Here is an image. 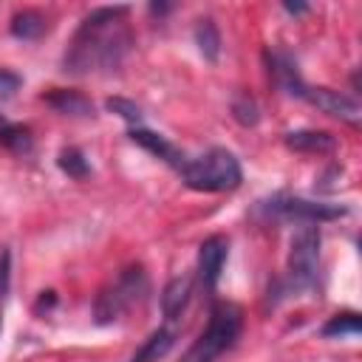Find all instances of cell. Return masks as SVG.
I'll list each match as a JSON object with an SVG mask.
<instances>
[{
  "instance_id": "22",
  "label": "cell",
  "mask_w": 362,
  "mask_h": 362,
  "mask_svg": "<svg viewBox=\"0 0 362 362\" xmlns=\"http://www.w3.org/2000/svg\"><path fill=\"white\" fill-rule=\"evenodd\" d=\"M20 76L14 74V71H6V68H0V99H8L17 88H20Z\"/></svg>"
},
{
  "instance_id": "15",
  "label": "cell",
  "mask_w": 362,
  "mask_h": 362,
  "mask_svg": "<svg viewBox=\"0 0 362 362\" xmlns=\"http://www.w3.org/2000/svg\"><path fill=\"white\" fill-rule=\"evenodd\" d=\"M45 28H48L45 14L37 11V8H23L11 17V34L17 40H37V37L45 34Z\"/></svg>"
},
{
  "instance_id": "20",
  "label": "cell",
  "mask_w": 362,
  "mask_h": 362,
  "mask_svg": "<svg viewBox=\"0 0 362 362\" xmlns=\"http://www.w3.org/2000/svg\"><path fill=\"white\" fill-rule=\"evenodd\" d=\"M232 116L243 124V127H249V124H257V119H260V113H257V105H255V99L249 96V93H240V96H235V102H232Z\"/></svg>"
},
{
  "instance_id": "24",
  "label": "cell",
  "mask_w": 362,
  "mask_h": 362,
  "mask_svg": "<svg viewBox=\"0 0 362 362\" xmlns=\"http://www.w3.org/2000/svg\"><path fill=\"white\" fill-rule=\"evenodd\" d=\"M283 8H286L288 14H305V11H308V6H303V3H283Z\"/></svg>"
},
{
  "instance_id": "9",
  "label": "cell",
  "mask_w": 362,
  "mask_h": 362,
  "mask_svg": "<svg viewBox=\"0 0 362 362\" xmlns=\"http://www.w3.org/2000/svg\"><path fill=\"white\" fill-rule=\"evenodd\" d=\"M130 139H133L139 147H144L147 153H153L156 158H161L164 164L175 167V170H181V167L187 164V156H184L170 139H164L161 133H153V130H147V127H133V130H130Z\"/></svg>"
},
{
  "instance_id": "16",
  "label": "cell",
  "mask_w": 362,
  "mask_h": 362,
  "mask_svg": "<svg viewBox=\"0 0 362 362\" xmlns=\"http://www.w3.org/2000/svg\"><path fill=\"white\" fill-rule=\"evenodd\" d=\"M195 45L204 54V59L218 62V57H221V31H218V25L209 17L198 20V25H195Z\"/></svg>"
},
{
  "instance_id": "12",
  "label": "cell",
  "mask_w": 362,
  "mask_h": 362,
  "mask_svg": "<svg viewBox=\"0 0 362 362\" xmlns=\"http://www.w3.org/2000/svg\"><path fill=\"white\" fill-rule=\"evenodd\" d=\"M189 297H192V280L189 277H173L164 286V291H161V311H164V317L167 320L181 317V311L187 308Z\"/></svg>"
},
{
  "instance_id": "19",
  "label": "cell",
  "mask_w": 362,
  "mask_h": 362,
  "mask_svg": "<svg viewBox=\"0 0 362 362\" xmlns=\"http://www.w3.org/2000/svg\"><path fill=\"white\" fill-rule=\"evenodd\" d=\"M359 328H362L359 314L342 311V314H334V317L322 325V337H356Z\"/></svg>"
},
{
  "instance_id": "10",
  "label": "cell",
  "mask_w": 362,
  "mask_h": 362,
  "mask_svg": "<svg viewBox=\"0 0 362 362\" xmlns=\"http://www.w3.org/2000/svg\"><path fill=\"white\" fill-rule=\"evenodd\" d=\"M266 59H269V74H272L274 85H277L280 90H286L288 96H300V90H303L305 82L300 79L294 59H291L288 54H280V51H269Z\"/></svg>"
},
{
  "instance_id": "18",
  "label": "cell",
  "mask_w": 362,
  "mask_h": 362,
  "mask_svg": "<svg viewBox=\"0 0 362 362\" xmlns=\"http://www.w3.org/2000/svg\"><path fill=\"white\" fill-rule=\"evenodd\" d=\"M57 164L68 178H76V181L88 178V173H90V164H88V158L79 147H62L59 156H57Z\"/></svg>"
},
{
  "instance_id": "17",
  "label": "cell",
  "mask_w": 362,
  "mask_h": 362,
  "mask_svg": "<svg viewBox=\"0 0 362 362\" xmlns=\"http://www.w3.org/2000/svg\"><path fill=\"white\" fill-rule=\"evenodd\" d=\"M0 147H6L11 153H28L31 150V133H28V127L14 124V122H8L0 113Z\"/></svg>"
},
{
  "instance_id": "5",
  "label": "cell",
  "mask_w": 362,
  "mask_h": 362,
  "mask_svg": "<svg viewBox=\"0 0 362 362\" xmlns=\"http://www.w3.org/2000/svg\"><path fill=\"white\" fill-rule=\"evenodd\" d=\"M320 277V229L305 223L294 232L288 246V291H308Z\"/></svg>"
},
{
  "instance_id": "6",
  "label": "cell",
  "mask_w": 362,
  "mask_h": 362,
  "mask_svg": "<svg viewBox=\"0 0 362 362\" xmlns=\"http://www.w3.org/2000/svg\"><path fill=\"white\" fill-rule=\"evenodd\" d=\"M257 212L269 218H283V221H300V223H320V221H337L348 215V206L342 204H325V201H308L297 195H272L257 204Z\"/></svg>"
},
{
  "instance_id": "3",
  "label": "cell",
  "mask_w": 362,
  "mask_h": 362,
  "mask_svg": "<svg viewBox=\"0 0 362 362\" xmlns=\"http://www.w3.org/2000/svg\"><path fill=\"white\" fill-rule=\"evenodd\" d=\"M243 331V311L235 303H218L209 314V325L201 331V337L192 342L187 356L181 362H215L223 356Z\"/></svg>"
},
{
  "instance_id": "2",
  "label": "cell",
  "mask_w": 362,
  "mask_h": 362,
  "mask_svg": "<svg viewBox=\"0 0 362 362\" xmlns=\"http://www.w3.org/2000/svg\"><path fill=\"white\" fill-rule=\"evenodd\" d=\"M178 173L181 181L198 192H229L243 178L240 161L226 147H209L198 158H187V164Z\"/></svg>"
},
{
  "instance_id": "14",
  "label": "cell",
  "mask_w": 362,
  "mask_h": 362,
  "mask_svg": "<svg viewBox=\"0 0 362 362\" xmlns=\"http://www.w3.org/2000/svg\"><path fill=\"white\" fill-rule=\"evenodd\" d=\"M175 345V334L170 328H156L130 356V362H158L170 354V348Z\"/></svg>"
},
{
  "instance_id": "13",
  "label": "cell",
  "mask_w": 362,
  "mask_h": 362,
  "mask_svg": "<svg viewBox=\"0 0 362 362\" xmlns=\"http://www.w3.org/2000/svg\"><path fill=\"white\" fill-rule=\"evenodd\" d=\"M54 110L65 113V116H93V102L88 96H82L79 90H65V88H57L51 93L42 96Z\"/></svg>"
},
{
  "instance_id": "11",
  "label": "cell",
  "mask_w": 362,
  "mask_h": 362,
  "mask_svg": "<svg viewBox=\"0 0 362 362\" xmlns=\"http://www.w3.org/2000/svg\"><path fill=\"white\" fill-rule=\"evenodd\" d=\"M286 147H291L294 153L325 156V153L337 150V139L325 130H291V133H286Z\"/></svg>"
},
{
  "instance_id": "8",
  "label": "cell",
  "mask_w": 362,
  "mask_h": 362,
  "mask_svg": "<svg viewBox=\"0 0 362 362\" xmlns=\"http://www.w3.org/2000/svg\"><path fill=\"white\" fill-rule=\"evenodd\" d=\"M226 255H229V240L223 235H212L198 246V277H201L204 288L212 291L218 286Z\"/></svg>"
},
{
  "instance_id": "23",
  "label": "cell",
  "mask_w": 362,
  "mask_h": 362,
  "mask_svg": "<svg viewBox=\"0 0 362 362\" xmlns=\"http://www.w3.org/2000/svg\"><path fill=\"white\" fill-rule=\"evenodd\" d=\"M8 291V252H0V297Z\"/></svg>"
},
{
  "instance_id": "7",
  "label": "cell",
  "mask_w": 362,
  "mask_h": 362,
  "mask_svg": "<svg viewBox=\"0 0 362 362\" xmlns=\"http://www.w3.org/2000/svg\"><path fill=\"white\" fill-rule=\"evenodd\" d=\"M297 99H305L311 102L314 107H320L322 113L328 116H337L348 124H356L359 122V102L342 90H334V88H311V85H303L300 96Z\"/></svg>"
},
{
  "instance_id": "1",
  "label": "cell",
  "mask_w": 362,
  "mask_h": 362,
  "mask_svg": "<svg viewBox=\"0 0 362 362\" xmlns=\"http://www.w3.org/2000/svg\"><path fill=\"white\" fill-rule=\"evenodd\" d=\"M127 6H102L85 14L74 40L65 51L68 74H96L116 71L133 45V34L127 25Z\"/></svg>"
},
{
  "instance_id": "4",
  "label": "cell",
  "mask_w": 362,
  "mask_h": 362,
  "mask_svg": "<svg viewBox=\"0 0 362 362\" xmlns=\"http://www.w3.org/2000/svg\"><path fill=\"white\" fill-rule=\"evenodd\" d=\"M147 274L141 266H127L116 274V280L110 286H105L99 294H96V303H93V317L96 322H113L119 320L124 311H130L133 305H139L147 294Z\"/></svg>"
},
{
  "instance_id": "21",
  "label": "cell",
  "mask_w": 362,
  "mask_h": 362,
  "mask_svg": "<svg viewBox=\"0 0 362 362\" xmlns=\"http://www.w3.org/2000/svg\"><path fill=\"white\" fill-rule=\"evenodd\" d=\"M107 110H113V113H119L124 122H130V124H139L141 122V107L136 105V102H127V99H122V96H113V99H107Z\"/></svg>"
}]
</instances>
